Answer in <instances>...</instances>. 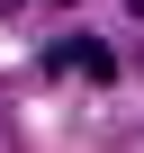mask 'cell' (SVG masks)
<instances>
[{
	"mask_svg": "<svg viewBox=\"0 0 144 153\" xmlns=\"http://www.w3.org/2000/svg\"><path fill=\"white\" fill-rule=\"evenodd\" d=\"M126 9H135V18H144V0H126Z\"/></svg>",
	"mask_w": 144,
	"mask_h": 153,
	"instance_id": "cell-2",
	"label": "cell"
},
{
	"mask_svg": "<svg viewBox=\"0 0 144 153\" xmlns=\"http://www.w3.org/2000/svg\"><path fill=\"white\" fill-rule=\"evenodd\" d=\"M45 72H72V81H117V54H108L99 36H63V45L45 54Z\"/></svg>",
	"mask_w": 144,
	"mask_h": 153,
	"instance_id": "cell-1",
	"label": "cell"
}]
</instances>
